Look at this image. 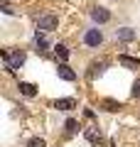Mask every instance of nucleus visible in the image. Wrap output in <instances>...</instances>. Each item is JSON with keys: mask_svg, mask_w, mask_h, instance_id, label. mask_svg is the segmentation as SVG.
Instances as JSON below:
<instances>
[{"mask_svg": "<svg viewBox=\"0 0 140 147\" xmlns=\"http://www.w3.org/2000/svg\"><path fill=\"white\" fill-rule=\"evenodd\" d=\"M57 74H59V79H64V81H74V79H76V74L71 71L69 64H59V66H57Z\"/></svg>", "mask_w": 140, "mask_h": 147, "instance_id": "8", "label": "nucleus"}, {"mask_svg": "<svg viewBox=\"0 0 140 147\" xmlns=\"http://www.w3.org/2000/svg\"><path fill=\"white\" fill-rule=\"evenodd\" d=\"M64 127H67V132H69V135H71V132H76L79 123H76V120H67V125H64Z\"/></svg>", "mask_w": 140, "mask_h": 147, "instance_id": "16", "label": "nucleus"}, {"mask_svg": "<svg viewBox=\"0 0 140 147\" xmlns=\"http://www.w3.org/2000/svg\"><path fill=\"white\" fill-rule=\"evenodd\" d=\"M130 96H133V98H140V79L133 84V88H130Z\"/></svg>", "mask_w": 140, "mask_h": 147, "instance_id": "17", "label": "nucleus"}, {"mask_svg": "<svg viewBox=\"0 0 140 147\" xmlns=\"http://www.w3.org/2000/svg\"><path fill=\"white\" fill-rule=\"evenodd\" d=\"M54 54H57V59L62 64H67V59H69V49H67V44H54Z\"/></svg>", "mask_w": 140, "mask_h": 147, "instance_id": "11", "label": "nucleus"}, {"mask_svg": "<svg viewBox=\"0 0 140 147\" xmlns=\"http://www.w3.org/2000/svg\"><path fill=\"white\" fill-rule=\"evenodd\" d=\"M86 140L88 142H101V130L99 127H88L86 130Z\"/></svg>", "mask_w": 140, "mask_h": 147, "instance_id": "13", "label": "nucleus"}, {"mask_svg": "<svg viewBox=\"0 0 140 147\" xmlns=\"http://www.w3.org/2000/svg\"><path fill=\"white\" fill-rule=\"evenodd\" d=\"M57 25H59L57 15H42L37 20V32H52V30H57Z\"/></svg>", "mask_w": 140, "mask_h": 147, "instance_id": "3", "label": "nucleus"}, {"mask_svg": "<svg viewBox=\"0 0 140 147\" xmlns=\"http://www.w3.org/2000/svg\"><path fill=\"white\" fill-rule=\"evenodd\" d=\"M101 105H103L108 113H116V110L123 108V105H120V100H113V98H103V100H101Z\"/></svg>", "mask_w": 140, "mask_h": 147, "instance_id": "12", "label": "nucleus"}, {"mask_svg": "<svg viewBox=\"0 0 140 147\" xmlns=\"http://www.w3.org/2000/svg\"><path fill=\"white\" fill-rule=\"evenodd\" d=\"M17 88H20V93H22V96H27V98H35V96H37V86H35V84L20 81V84H17Z\"/></svg>", "mask_w": 140, "mask_h": 147, "instance_id": "9", "label": "nucleus"}, {"mask_svg": "<svg viewBox=\"0 0 140 147\" xmlns=\"http://www.w3.org/2000/svg\"><path fill=\"white\" fill-rule=\"evenodd\" d=\"M84 44L91 49H99L101 44H103V32L99 30V27H93V30H86L84 32Z\"/></svg>", "mask_w": 140, "mask_h": 147, "instance_id": "2", "label": "nucleus"}, {"mask_svg": "<svg viewBox=\"0 0 140 147\" xmlns=\"http://www.w3.org/2000/svg\"><path fill=\"white\" fill-rule=\"evenodd\" d=\"M47 47H49V44H47V39L42 37V32H37V52L44 54V52H47Z\"/></svg>", "mask_w": 140, "mask_h": 147, "instance_id": "14", "label": "nucleus"}, {"mask_svg": "<svg viewBox=\"0 0 140 147\" xmlns=\"http://www.w3.org/2000/svg\"><path fill=\"white\" fill-rule=\"evenodd\" d=\"M118 64H120V66H125V69H140V59L128 57V54H120V57H118Z\"/></svg>", "mask_w": 140, "mask_h": 147, "instance_id": "7", "label": "nucleus"}, {"mask_svg": "<svg viewBox=\"0 0 140 147\" xmlns=\"http://www.w3.org/2000/svg\"><path fill=\"white\" fill-rule=\"evenodd\" d=\"M103 69H106V64H103V61H93L91 66H88V71H86V79H88V81H93L96 76H101V74H103Z\"/></svg>", "mask_w": 140, "mask_h": 147, "instance_id": "6", "label": "nucleus"}, {"mask_svg": "<svg viewBox=\"0 0 140 147\" xmlns=\"http://www.w3.org/2000/svg\"><path fill=\"white\" fill-rule=\"evenodd\" d=\"M91 20L96 25H106V22H111V10L108 7H101V5L91 7Z\"/></svg>", "mask_w": 140, "mask_h": 147, "instance_id": "4", "label": "nucleus"}, {"mask_svg": "<svg viewBox=\"0 0 140 147\" xmlns=\"http://www.w3.org/2000/svg\"><path fill=\"white\" fill-rule=\"evenodd\" d=\"M27 147H47V142L42 140V137H32V140L27 142Z\"/></svg>", "mask_w": 140, "mask_h": 147, "instance_id": "15", "label": "nucleus"}, {"mask_svg": "<svg viewBox=\"0 0 140 147\" xmlns=\"http://www.w3.org/2000/svg\"><path fill=\"white\" fill-rule=\"evenodd\" d=\"M3 61H5V71H15V69H20L22 64H25V52H3Z\"/></svg>", "mask_w": 140, "mask_h": 147, "instance_id": "1", "label": "nucleus"}, {"mask_svg": "<svg viewBox=\"0 0 140 147\" xmlns=\"http://www.w3.org/2000/svg\"><path fill=\"white\" fill-rule=\"evenodd\" d=\"M135 30H130V27H120V30H116V39H120V42H133L135 39Z\"/></svg>", "mask_w": 140, "mask_h": 147, "instance_id": "5", "label": "nucleus"}, {"mask_svg": "<svg viewBox=\"0 0 140 147\" xmlns=\"http://www.w3.org/2000/svg\"><path fill=\"white\" fill-rule=\"evenodd\" d=\"M54 108H59V110H71V108H76V100H74V98H59V100H54Z\"/></svg>", "mask_w": 140, "mask_h": 147, "instance_id": "10", "label": "nucleus"}]
</instances>
